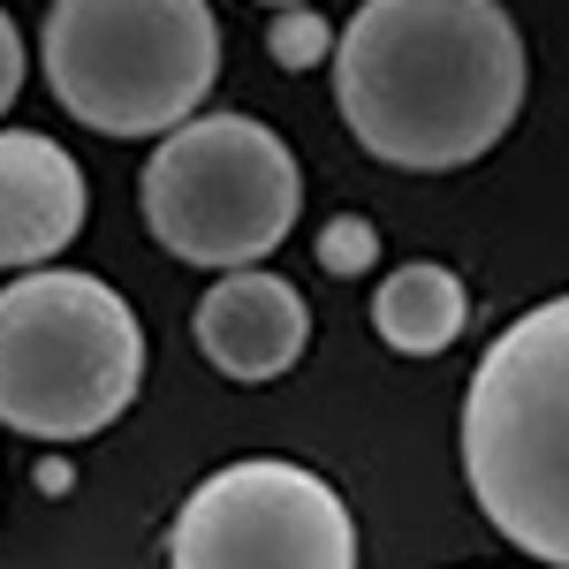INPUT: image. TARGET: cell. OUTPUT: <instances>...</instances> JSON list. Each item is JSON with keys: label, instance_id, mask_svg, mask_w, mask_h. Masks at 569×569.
<instances>
[{"label": "cell", "instance_id": "cell-1", "mask_svg": "<svg viewBox=\"0 0 569 569\" xmlns=\"http://www.w3.org/2000/svg\"><path fill=\"white\" fill-rule=\"evenodd\" d=\"M335 107L380 168H471L525 114V39L501 0H365L335 39Z\"/></svg>", "mask_w": 569, "mask_h": 569}, {"label": "cell", "instance_id": "cell-2", "mask_svg": "<svg viewBox=\"0 0 569 569\" xmlns=\"http://www.w3.org/2000/svg\"><path fill=\"white\" fill-rule=\"evenodd\" d=\"M463 479L517 555L569 569V297L486 342L463 388Z\"/></svg>", "mask_w": 569, "mask_h": 569}, {"label": "cell", "instance_id": "cell-3", "mask_svg": "<svg viewBox=\"0 0 569 569\" xmlns=\"http://www.w3.org/2000/svg\"><path fill=\"white\" fill-rule=\"evenodd\" d=\"M144 327L77 266H31L0 289V426L46 448L107 433L137 402Z\"/></svg>", "mask_w": 569, "mask_h": 569}, {"label": "cell", "instance_id": "cell-4", "mask_svg": "<svg viewBox=\"0 0 569 569\" xmlns=\"http://www.w3.org/2000/svg\"><path fill=\"white\" fill-rule=\"evenodd\" d=\"M39 61L84 130L168 137L220 77V23L206 0H53Z\"/></svg>", "mask_w": 569, "mask_h": 569}, {"label": "cell", "instance_id": "cell-5", "mask_svg": "<svg viewBox=\"0 0 569 569\" xmlns=\"http://www.w3.org/2000/svg\"><path fill=\"white\" fill-rule=\"evenodd\" d=\"M137 206L152 243L206 273L266 266L305 213V168L259 114H190L144 160Z\"/></svg>", "mask_w": 569, "mask_h": 569}, {"label": "cell", "instance_id": "cell-6", "mask_svg": "<svg viewBox=\"0 0 569 569\" xmlns=\"http://www.w3.org/2000/svg\"><path fill=\"white\" fill-rule=\"evenodd\" d=\"M168 569H357V517L319 471L251 456L182 501Z\"/></svg>", "mask_w": 569, "mask_h": 569}, {"label": "cell", "instance_id": "cell-7", "mask_svg": "<svg viewBox=\"0 0 569 569\" xmlns=\"http://www.w3.org/2000/svg\"><path fill=\"white\" fill-rule=\"evenodd\" d=\"M311 342V311L305 297L266 273V266H243V273H220L213 289L198 297V350L213 365L220 380H281Z\"/></svg>", "mask_w": 569, "mask_h": 569}, {"label": "cell", "instance_id": "cell-8", "mask_svg": "<svg viewBox=\"0 0 569 569\" xmlns=\"http://www.w3.org/2000/svg\"><path fill=\"white\" fill-rule=\"evenodd\" d=\"M84 168L39 130H0V266H46L84 236Z\"/></svg>", "mask_w": 569, "mask_h": 569}, {"label": "cell", "instance_id": "cell-9", "mask_svg": "<svg viewBox=\"0 0 569 569\" xmlns=\"http://www.w3.org/2000/svg\"><path fill=\"white\" fill-rule=\"evenodd\" d=\"M471 319V297L448 266L418 259V266H395L388 281L372 289V327L395 357H440Z\"/></svg>", "mask_w": 569, "mask_h": 569}, {"label": "cell", "instance_id": "cell-10", "mask_svg": "<svg viewBox=\"0 0 569 569\" xmlns=\"http://www.w3.org/2000/svg\"><path fill=\"white\" fill-rule=\"evenodd\" d=\"M266 53H273L281 69H311V61H335V31H327L311 8H281V16L266 23Z\"/></svg>", "mask_w": 569, "mask_h": 569}, {"label": "cell", "instance_id": "cell-11", "mask_svg": "<svg viewBox=\"0 0 569 569\" xmlns=\"http://www.w3.org/2000/svg\"><path fill=\"white\" fill-rule=\"evenodd\" d=\"M372 259H380V228H372L365 213H335L327 228H319V266H327V273L357 281Z\"/></svg>", "mask_w": 569, "mask_h": 569}, {"label": "cell", "instance_id": "cell-12", "mask_svg": "<svg viewBox=\"0 0 569 569\" xmlns=\"http://www.w3.org/2000/svg\"><path fill=\"white\" fill-rule=\"evenodd\" d=\"M16 91H23V39H16V23L0 8V114L16 107Z\"/></svg>", "mask_w": 569, "mask_h": 569}, {"label": "cell", "instance_id": "cell-13", "mask_svg": "<svg viewBox=\"0 0 569 569\" xmlns=\"http://www.w3.org/2000/svg\"><path fill=\"white\" fill-rule=\"evenodd\" d=\"M266 8H311V0H266Z\"/></svg>", "mask_w": 569, "mask_h": 569}]
</instances>
